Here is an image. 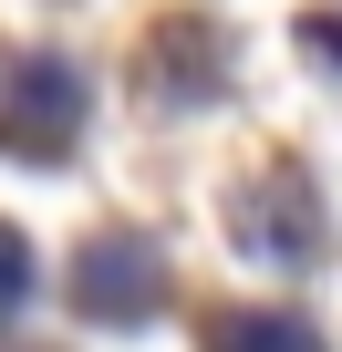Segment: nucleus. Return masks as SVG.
<instances>
[{
    "label": "nucleus",
    "mask_w": 342,
    "mask_h": 352,
    "mask_svg": "<svg viewBox=\"0 0 342 352\" xmlns=\"http://www.w3.org/2000/svg\"><path fill=\"white\" fill-rule=\"evenodd\" d=\"M208 352H311L290 321H249V311H228L218 331H208Z\"/></svg>",
    "instance_id": "obj_1"
},
{
    "label": "nucleus",
    "mask_w": 342,
    "mask_h": 352,
    "mask_svg": "<svg viewBox=\"0 0 342 352\" xmlns=\"http://www.w3.org/2000/svg\"><path fill=\"white\" fill-rule=\"evenodd\" d=\"M21 300H32V249L0 228V311H21Z\"/></svg>",
    "instance_id": "obj_2"
}]
</instances>
